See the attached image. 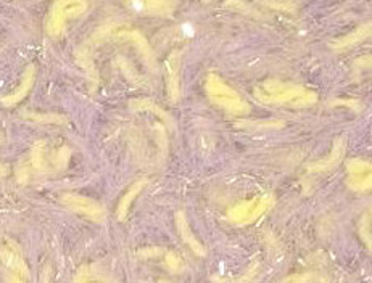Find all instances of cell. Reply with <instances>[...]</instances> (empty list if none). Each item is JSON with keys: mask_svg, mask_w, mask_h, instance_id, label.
Wrapping results in <instances>:
<instances>
[{"mask_svg": "<svg viewBox=\"0 0 372 283\" xmlns=\"http://www.w3.org/2000/svg\"><path fill=\"white\" fill-rule=\"evenodd\" d=\"M65 203H68L71 208L78 209V211H83L86 214H89L92 218H102V209L98 205H95L94 201H91L88 198H83V196L78 195H66L65 196Z\"/></svg>", "mask_w": 372, "mask_h": 283, "instance_id": "3", "label": "cell"}, {"mask_svg": "<svg viewBox=\"0 0 372 283\" xmlns=\"http://www.w3.org/2000/svg\"><path fill=\"white\" fill-rule=\"evenodd\" d=\"M33 79H34V68H29V70L26 71V75H24V79H23V82L20 84V87H18L11 95L2 97V103L4 105H14L16 102H20L21 98L28 94L31 84H33Z\"/></svg>", "mask_w": 372, "mask_h": 283, "instance_id": "4", "label": "cell"}, {"mask_svg": "<svg viewBox=\"0 0 372 283\" xmlns=\"http://www.w3.org/2000/svg\"><path fill=\"white\" fill-rule=\"evenodd\" d=\"M86 9L84 4H57L53 7V11L48 20V31L52 34H60L61 29L65 26V16L73 15V14H81Z\"/></svg>", "mask_w": 372, "mask_h": 283, "instance_id": "2", "label": "cell"}, {"mask_svg": "<svg viewBox=\"0 0 372 283\" xmlns=\"http://www.w3.org/2000/svg\"><path fill=\"white\" fill-rule=\"evenodd\" d=\"M76 283H103L100 279L95 274L88 272V270H81L79 275H78V280Z\"/></svg>", "mask_w": 372, "mask_h": 283, "instance_id": "5", "label": "cell"}, {"mask_svg": "<svg viewBox=\"0 0 372 283\" xmlns=\"http://www.w3.org/2000/svg\"><path fill=\"white\" fill-rule=\"evenodd\" d=\"M4 174H5V168L2 164H0V176H4Z\"/></svg>", "mask_w": 372, "mask_h": 283, "instance_id": "6", "label": "cell"}, {"mask_svg": "<svg viewBox=\"0 0 372 283\" xmlns=\"http://www.w3.org/2000/svg\"><path fill=\"white\" fill-rule=\"evenodd\" d=\"M4 257L5 266H7V283H26L28 269L20 256L15 253V250L4 248L0 251Z\"/></svg>", "mask_w": 372, "mask_h": 283, "instance_id": "1", "label": "cell"}]
</instances>
